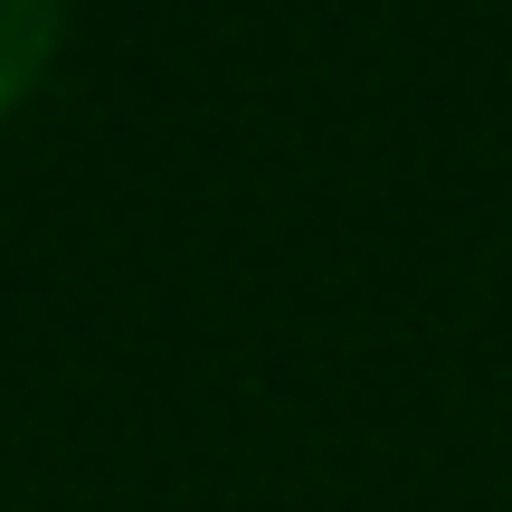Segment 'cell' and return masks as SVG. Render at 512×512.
Wrapping results in <instances>:
<instances>
[{"mask_svg":"<svg viewBox=\"0 0 512 512\" xmlns=\"http://www.w3.org/2000/svg\"><path fill=\"white\" fill-rule=\"evenodd\" d=\"M57 10H67V0H0V105L38 76V57H48V38H57Z\"/></svg>","mask_w":512,"mask_h":512,"instance_id":"cell-1","label":"cell"}]
</instances>
